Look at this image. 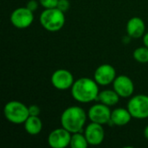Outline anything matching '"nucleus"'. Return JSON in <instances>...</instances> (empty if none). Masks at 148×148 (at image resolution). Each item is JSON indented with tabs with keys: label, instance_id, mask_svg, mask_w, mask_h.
Listing matches in <instances>:
<instances>
[{
	"label": "nucleus",
	"instance_id": "7ed1b4c3",
	"mask_svg": "<svg viewBox=\"0 0 148 148\" xmlns=\"http://www.w3.org/2000/svg\"><path fill=\"white\" fill-rule=\"evenodd\" d=\"M41 25L48 31L56 32L60 30L65 23L64 12L58 8L45 9L39 17Z\"/></svg>",
	"mask_w": 148,
	"mask_h": 148
},
{
	"label": "nucleus",
	"instance_id": "2eb2a0df",
	"mask_svg": "<svg viewBox=\"0 0 148 148\" xmlns=\"http://www.w3.org/2000/svg\"><path fill=\"white\" fill-rule=\"evenodd\" d=\"M23 124L25 131L30 135H36L42 129V122L38 116L29 115Z\"/></svg>",
	"mask_w": 148,
	"mask_h": 148
},
{
	"label": "nucleus",
	"instance_id": "4be33fe9",
	"mask_svg": "<svg viewBox=\"0 0 148 148\" xmlns=\"http://www.w3.org/2000/svg\"><path fill=\"white\" fill-rule=\"evenodd\" d=\"M26 7L28 8V9H29L31 11H36V10H37V8H38V3L36 1V0H29L28 3H27V4H26Z\"/></svg>",
	"mask_w": 148,
	"mask_h": 148
},
{
	"label": "nucleus",
	"instance_id": "9b49d317",
	"mask_svg": "<svg viewBox=\"0 0 148 148\" xmlns=\"http://www.w3.org/2000/svg\"><path fill=\"white\" fill-rule=\"evenodd\" d=\"M84 135L91 146L101 145L105 138V131L101 124L91 122L85 129Z\"/></svg>",
	"mask_w": 148,
	"mask_h": 148
},
{
	"label": "nucleus",
	"instance_id": "f03ea898",
	"mask_svg": "<svg viewBox=\"0 0 148 148\" xmlns=\"http://www.w3.org/2000/svg\"><path fill=\"white\" fill-rule=\"evenodd\" d=\"M87 120L85 111L76 106H72L66 108L61 116V124L62 127L67 129L71 134L80 133Z\"/></svg>",
	"mask_w": 148,
	"mask_h": 148
},
{
	"label": "nucleus",
	"instance_id": "39448f33",
	"mask_svg": "<svg viewBox=\"0 0 148 148\" xmlns=\"http://www.w3.org/2000/svg\"><path fill=\"white\" fill-rule=\"evenodd\" d=\"M127 109L133 118H148V95H138L132 97L127 103Z\"/></svg>",
	"mask_w": 148,
	"mask_h": 148
},
{
	"label": "nucleus",
	"instance_id": "f257e3e1",
	"mask_svg": "<svg viewBox=\"0 0 148 148\" xmlns=\"http://www.w3.org/2000/svg\"><path fill=\"white\" fill-rule=\"evenodd\" d=\"M98 83L94 80L82 77L76 80L71 88L73 98L81 103H88L97 100L99 95Z\"/></svg>",
	"mask_w": 148,
	"mask_h": 148
},
{
	"label": "nucleus",
	"instance_id": "b1692460",
	"mask_svg": "<svg viewBox=\"0 0 148 148\" xmlns=\"http://www.w3.org/2000/svg\"><path fill=\"white\" fill-rule=\"evenodd\" d=\"M144 135H145L146 139L148 140V126L146 127V128H145V130H144Z\"/></svg>",
	"mask_w": 148,
	"mask_h": 148
},
{
	"label": "nucleus",
	"instance_id": "9d476101",
	"mask_svg": "<svg viewBox=\"0 0 148 148\" xmlns=\"http://www.w3.org/2000/svg\"><path fill=\"white\" fill-rule=\"evenodd\" d=\"M116 78V71L110 64H102L99 66L94 75L95 81L101 86H107L114 82Z\"/></svg>",
	"mask_w": 148,
	"mask_h": 148
},
{
	"label": "nucleus",
	"instance_id": "6ab92c4d",
	"mask_svg": "<svg viewBox=\"0 0 148 148\" xmlns=\"http://www.w3.org/2000/svg\"><path fill=\"white\" fill-rule=\"evenodd\" d=\"M40 4L45 9L56 8L58 3V0H39Z\"/></svg>",
	"mask_w": 148,
	"mask_h": 148
},
{
	"label": "nucleus",
	"instance_id": "aec40b11",
	"mask_svg": "<svg viewBox=\"0 0 148 148\" xmlns=\"http://www.w3.org/2000/svg\"><path fill=\"white\" fill-rule=\"evenodd\" d=\"M69 7H70V3L69 0H58L56 8H58L60 10L65 12L69 9Z\"/></svg>",
	"mask_w": 148,
	"mask_h": 148
},
{
	"label": "nucleus",
	"instance_id": "20e7f679",
	"mask_svg": "<svg viewBox=\"0 0 148 148\" xmlns=\"http://www.w3.org/2000/svg\"><path fill=\"white\" fill-rule=\"evenodd\" d=\"M3 114L8 121L13 124H22L29 118V107L17 101H11L5 104Z\"/></svg>",
	"mask_w": 148,
	"mask_h": 148
},
{
	"label": "nucleus",
	"instance_id": "5701e85b",
	"mask_svg": "<svg viewBox=\"0 0 148 148\" xmlns=\"http://www.w3.org/2000/svg\"><path fill=\"white\" fill-rule=\"evenodd\" d=\"M143 43L146 47L148 48V32H147L144 36H143Z\"/></svg>",
	"mask_w": 148,
	"mask_h": 148
},
{
	"label": "nucleus",
	"instance_id": "412c9836",
	"mask_svg": "<svg viewBox=\"0 0 148 148\" xmlns=\"http://www.w3.org/2000/svg\"><path fill=\"white\" fill-rule=\"evenodd\" d=\"M40 108L38 106L36 105H30L29 107V115H32V116H39L40 114Z\"/></svg>",
	"mask_w": 148,
	"mask_h": 148
},
{
	"label": "nucleus",
	"instance_id": "4468645a",
	"mask_svg": "<svg viewBox=\"0 0 148 148\" xmlns=\"http://www.w3.org/2000/svg\"><path fill=\"white\" fill-rule=\"evenodd\" d=\"M132 118L133 117H132L130 112L128 111V109L120 108H116L114 111H112L110 122L113 125L121 127V126H125V125L128 124Z\"/></svg>",
	"mask_w": 148,
	"mask_h": 148
},
{
	"label": "nucleus",
	"instance_id": "ddd939ff",
	"mask_svg": "<svg viewBox=\"0 0 148 148\" xmlns=\"http://www.w3.org/2000/svg\"><path fill=\"white\" fill-rule=\"evenodd\" d=\"M145 30H146V25L144 21L138 17L134 16L132 17L127 24V35L131 38H140L145 35Z\"/></svg>",
	"mask_w": 148,
	"mask_h": 148
},
{
	"label": "nucleus",
	"instance_id": "6e6552de",
	"mask_svg": "<svg viewBox=\"0 0 148 148\" xmlns=\"http://www.w3.org/2000/svg\"><path fill=\"white\" fill-rule=\"evenodd\" d=\"M74 76L67 69H57L51 76V83L56 89L66 90L71 88L74 84Z\"/></svg>",
	"mask_w": 148,
	"mask_h": 148
},
{
	"label": "nucleus",
	"instance_id": "f3484780",
	"mask_svg": "<svg viewBox=\"0 0 148 148\" xmlns=\"http://www.w3.org/2000/svg\"><path fill=\"white\" fill-rule=\"evenodd\" d=\"M88 145L85 135L82 134L81 132L72 134L69 145L72 148H87Z\"/></svg>",
	"mask_w": 148,
	"mask_h": 148
},
{
	"label": "nucleus",
	"instance_id": "0eeeda50",
	"mask_svg": "<svg viewBox=\"0 0 148 148\" xmlns=\"http://www.w3.org/2000/svg\"><path fill=\"white\" fill-rule=\"evenodd\" d=\"M111 110L108 106L100 103L95 104L90 108L88 110V116L92 122L99 123V124H108L111 120Z\"/></svg>",
	"mask_w": 148,
	"mask_h": 148
},
{
	"label": "nucleus",
	"instance_id": "f8f14e48",
	"mask_svg": "<svg viewBox=\"0 0 148 148\" xmlns=\"http://www.w3.org/2000/svg\"><path fill=\"white\" fill-rule=\"evenodd\" d=\"M114 90L120 95V97H130L134 91V85L133 81L127 75L116 76L114 82Z\"/></svg>",
	"mask_w": 148,
	"mask_h": 148
},
{
	"label": "nucleus",
	"instance_id": "423d86ee",
	"mask_svg": "<svg viewBox=\"0 0 148 148\" xmlns=\"http://www.w3.org/2000/svg\"><path fill=\"white\" fill-rule=\"evenodd\" d=\"M34 20L33 11L27 7L16 9L10 15V22L13 26L18 29H25L31 25Z\"/></svg>",
	"mask_w": 148,
	"mask_h": 148
},
{
	"label": "nucleus",
	"instance_id": "1a4fd4ad",
	"mask_svg": "<svg viewBox=\"0 0 148 148\" xmlns=\"http://www.w3.org/2000/svg\"><path fill=\"white\" fill-rule=\"evenodd\" d=\"M71 133L64 127L53 130L49 137L48 143L52 148H65L70 145Z\"/></svg>",
	"mask_w": 148,
	"mask_h": 148
},
{
	"label": "nucleus",
	"instance_id": "dca6fc26",
	"mask_svg": "<svg viewBox=\"0 0 148 148\" xmlns=\"http://www.w3.org/2000/svg\"><path fill=\"white\" fill-rule=\"evenodd\" d=\"M98 101H101V103H103L108 107L116 105L120 101V95L114 91L110 89H106L99 93L98 95Z\"/></svg>",
	"mask_w": 148,
	"mask_h": 148
},
{
	"label": "nucleus",
	"instance_id": "a211bd4d",
	"mask_svg": "<svg viewBox=\"0 0 148 148\" xmlns=\"http://www.w3.org/2000/svg\"><path fill=\"white\" fill-rule=\"evenodd\" d=\"M134 58L140 62V63H146L148 62V48L147 47H140L136 49L134 51Z\"/></svg>",
	"mask_w": 148,
	"mask_h": 148
}]
</instances>
